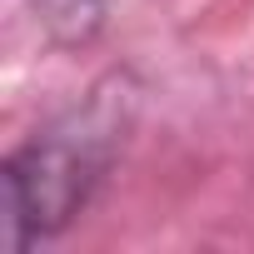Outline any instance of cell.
I'll return each mask as SVG.
<instances>
[{
	"mask_svg": "<svg viewBox=\"0 0 254 254\" xmlns=\"http://www.w3.org/2000/svg\"><path fill=\"white\" fill-rule=\"evenodd\" d=\"M125 140V110L115 95H95L80 110L35 130L20 150H10L0 185H5V244L30 249L55 239L105 180L115 150Z\"/></svg>",
	"mask_w": 254,
	"mask_h": 254,
	"instance_id": "1",
	"label": "cell"
},
{
	"mask_svg": "<svg viewBox=\"0 0 254 254\" xmlns=\"http://www.w3.org/2000/svg\"><path fill=\"white\" fill-rule=\"evenodd\" d=\"M35 20L55 35V40H90L110 10V0H30Z\"/></svg>",
	"mask_w": 254,
	"mask_h": 254,
	"instance_id": "2",
	"label": "cell"
}]
</instances>
